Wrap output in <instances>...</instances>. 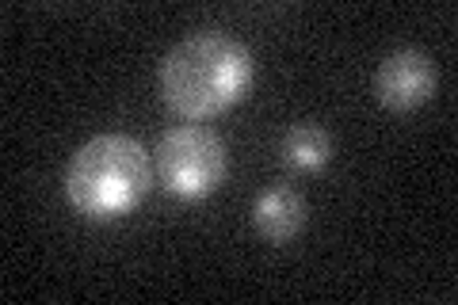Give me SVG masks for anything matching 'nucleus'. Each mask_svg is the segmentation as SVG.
<instances>
[{"instance_id": "f257e3e1", "label": "nucleus", "mask_w": 458, "mask_h": 305, "mask_svg": "<svg viewBox=\"0 0 458 305\" xmlns=\"http://www.w3.org/2000/svg\"><path fill=\"white\" fill-rule=\"evenodd\" d=\"M252 77V54L237 38L199 31L161 62V96L183 119H214L249 96Z\"/></svg>"}, {"instance_id": "f03ea898", "label": "nucleus", "mask_w": 458, "mask_h": 305, "mask_svg": "<svg viewBox=\"0 0 458 305\" xmlns=\"http://www.w3.org/2000/svg\"><path fill=\"white\" fill-rule=\"evenodd\" d=\"M153 183V161L138 145V138L126 134H99L89 145H81L65 168V199L73 210L107 222L126 210H134L146 199Z\"/></svg>"}, {"instance_id": "7ed1b4c3", "label": "nucleus", "mask_w": 458, "mask_h": 305, "mask_svg": "<svg viewBox=\"0 0 458 305\" xmlns=\"http://www.w3.org/2000/svg\"><path fill=\"white\" fill-rule=\"evenodd\" d=\"M153 172L180 199H207L225 180V145L203 126H176L157 141Z\"/></svg>"}, {"instance_id": "20e7f679", "label": "nucleus", "mask_w": 458, "mask_h": 305, "mask_svg": "<svg viewBox=\"0 0 458 305\" xmlns=\"http://www.w3.org/2000/svg\"><path fill=\"white\" fill-rule=\"evenodd\" d=\"M436 80H439V72H436L432 57H428L424 50L405 47V50L390 54L378 65L375 96H378V104L390 107V111H417L420 104L432 99Z\"/></svg>"}, {"instance_id": "39448f33", "label": "nucleus", "mask_w": 458, "mask_h": 305, "mask_svg": "<svg viewBox=\"0 0 458 305\" xmlns=\"http://www.w3.org/2000/svg\"><path fill=\"white\" fill-rule=\"evenodd\" d=\"M252 225H256V233H260L264 241H271V244L294 241L298 233H302V225H306L302 195H298L294 187H286V183L267 187V191L256 199V207H252Z\"/></svg>"}, {"instance_id": "423d86ee", "label": "nucleus", "mask_w": 458, "mask_h": 305, "mask_svg": "<svg viewBox=\"0 0 458 305\" xmlns=\"http://www.w3.org/2000/svg\"><path fill=\"white\" fill-rule=\"evenodd\" d=\"M283 157L302 172H318L321 165H328V157H333V141H328V134L321 126L302 123L283 138Z\"/></svg>"}]
</instances>
